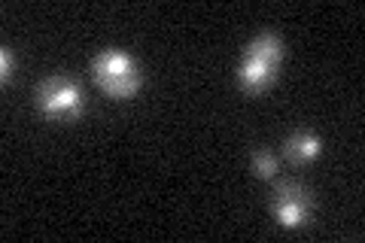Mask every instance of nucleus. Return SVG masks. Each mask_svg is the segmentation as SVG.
<instances>
[{
  "instance_id": "7",
  "label": "nucleus",
  "mask_w": 365,
  "mask_h": 243,
  "mask_svg": "<svg viewBox=\"0 0 365 243\" xmlns=\"http://www.w3.org/2000/svg\"><path fill=\"white\" fill-rule=\"evenodd\" d=\"M253 170L262 180H271L274 173H277V158H274L271 152H256L253 155Z\"/></svg>"
},
{
  "instance_id": "8",
  "label": "nucleus",
  "mask_w": 365,
  "mask_h": 243,
  "mask_svg": "<svg viewBox=\"0 0 365 243\" xmlns=\"http://www.w3.org/2000/svg\"><path fill=\"white\" fill-rule=\"evenodd\" d=\"M0 71H4V83L13 76V52L9 49H4V55H0Z\"/></svg>"
},
{
  "instance_id": "6",
  "label": "nucleus",
  "mask_w": 365,
  "mask_h": 243,
  "mask_svg": "<svg viewBox=\"0 0 365 243\" xmlns=\"http://www.w3.org/2000/svg\"><path fill=\"white\" fill-rule=\"evenodd\" d=\"M247 55H256V58H262V61H268V64L277 67L280 55H283V43L268 33V37H259L253 46H250V52H247Z\"/></svg>"
},
{
  "instance_id": "2",
  "label": "nucleus",
  "mask_w": 365,
  "mask_h": 243,
  "mask_svg": "<svg viewBox=\"0 0 365 243\" xmlns=\"http://www.w3.org/2000/svg\"><path fill=\"white\" fill-rule=\"evenodd\" d=\"M37 103L46 115H58V119H73L83 113V98L79 88L64 76H52L46 79L37 91Z\"/></svg>"
},
{
  "instance_id": "4",
  "label": "nucleus",
  "mask_w": 365,
  "mask_h": 243,
  "mask_svg": "<svg viewBox=\"0 0 365 243\" xmlns=\"http://www.w3.org/2000/svg\"><path fill=\"white\" fill-rule=\"evenodd\" d=\"M241 86L250 88V91H262L265 86H271V79H274V64L268 61H262V58L256 55H247V61L241 67Z\"/></svg>"
},
{
  "instance_id": "1",
  "label": "nucleus",
  "mask_w": 365,
  "mask_h": 243,
  "mask_svg": "<svg viewBox=\"0 0 365 243\" xmlns=\"http://www.w3.org/2000/svg\"><path fill=\"white\" fill-rule=\"evenodd\" d=\"M95 79L113 98H131L134 91L140 88V73H137V67L131 64V58L122 52L101 55L95 61Z\"/></svg>"
},
{
  "instance_id": "3",
  "label": "nucleus",
  "mask_w": 365,
  "mask_h": 243,
  "mask_svg": "<svg viewBox=\"0 0 365 243\" xmlns=\"http://www.w3.org/2000/svg\"><path fill=\"white\" fill-rule=\"evenodd\" d=\"M307 192L302 186H295V182H283L277 189V198H274V213H277V222L287 225V228H299L304 225L307 219Z\"/></svg>"
},
{
  "instance_id": "5",
  "label": "nucleus",
  "mask_w": 365,
  "mask_h": 243,
  "mask_svg": "<svg viewBox=\"0 0 365 243\" xmlns=\"http://www.w3.org/2000/svg\"><path fill=\"white\" fill-rule=\"evenodd\" d=\"M317 152H319V140L311 137V134H295V137H289V143H287V155L292 161H311Z\"/></svg>"
}]
</instances>
